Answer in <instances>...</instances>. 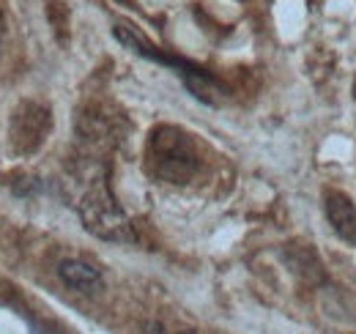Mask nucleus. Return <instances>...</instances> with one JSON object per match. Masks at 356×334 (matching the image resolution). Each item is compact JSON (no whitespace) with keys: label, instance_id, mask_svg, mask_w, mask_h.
Here are the masks:
<instances>
[{"label":"nucleus","instance_id":"f257e3e1","mask_svg":"<svg viewBox=\"0 0 356 334\" xmlns=\"http://www.w3.org/2000/svg\"><path fill=\"white\" fill-rule=\"evenodd\" d=\"M69 184L77 189V195L72 198L74 200L72 206L77 209L90 236L102 241L132 244L134 228L110 189L107 167L99 159H80L69 175Z\"/></svg>","mask_w":356,"mask_h":334},{"label":"nucleus","instance_id":"f03ea898","mask_svg":"<svg viewBox=\"0 0 356 334\" xmlns=\"http://www.w3.org/2000/svg\"><path fill=\"white\" fill-rule=\"evenodd\" d=\"M145 167L156 181L165 184H189L200 170V157L192 137L178 126H156L148 137Z\"/></svg>","mask_w":356,"mask_h":334},{"label":"nucleus","instance_id":"7ed1b4c3","mask_svg":"<svg viewBox=\"0 0 356 334\" xmlns=\"http://www.w3.org/2000/svg\"><path fill=\"white\" fill-rule=\"evenodd\" d=\"M49 110L36 104V102H25L14 110L11 116V124H8V143H11V151L14 154H33L42 148V143L49 134Z\"/></svg>","mask_w":356,"mask_h":334},{"label":"nucleus","instance_id":"20e7f679","mask_svg":"<svg viewBox=\"0 0 356 334\" xmlns=\"http://www.w3.org/2000/svg\"><path fill=\"white\" fill-rule=\"evenodd\" d=\"M113 36L118 39V42L124 44L127 49H132L137 55H143V58H148V61H156V63H165V66H173L178 74L184 77L195 63H186V61H178L173 55H165L159 47L154 42H148L143 33H140V28H134L129 22H118L115 28H113Z\"/></svg>","mask_w":356,"mask_h":334},{"label":"nucleus","instance_id":"39448f33","mask_svg":"<svg viewBox=\"0 0 356 334\" xmlns=\"http://www.w3.org/2000/svg\"><path fill=\"white\" fill-rule=\"evenodd\" d=\"M323 211H326V219H329L332 230L346 244L356 247V206L351 203V198L343 195V192H329L326 200H323Z\"/></svg>","mask_w":356,"mask_h":334},{"label":"nucleus","instance_id":"423d86ee","mask_svg":"<svg viewBox=\"0 0 356 334\" xmlns=\"http://www.w3.org/2000/svg\"><path fill=\"white\" fill-rule=\"evenodd\" d=\"M58 277L66 288L80 293H96L102 291L104 280H102V271L96 266H90L86 260H77V257H69V260H60L58 263Z\"/></svg>","mask_w":356,"mask_h":334},{"label":"nucleus","instance_id":"0eeeda50","mask_svg":"<svg viewBox=\"0 0 356 334\" xmlns=\"http://www.w3.org/2000/svg\"><path fill=\"white\" fill-rule=\"evenodd\" d=\"M181 334H197V332H181Z\"/></svg>","mask_w":356,"mask_h":334}]
</instances>
